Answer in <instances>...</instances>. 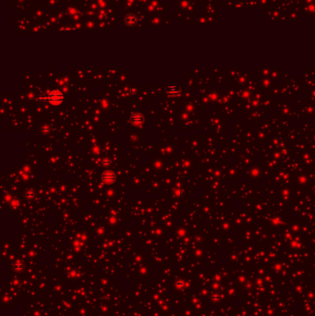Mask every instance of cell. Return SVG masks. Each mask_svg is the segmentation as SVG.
Listing matches in <instances>:
<instances>
[{
  "label": "cell",
  "instance_id": "3957f363",
  "mask_svg": "<svg viewBox=\"0 0 315 316\" xmlns=\"http://www.w3.org/2000/svg\"><path fill=\"white\" fill-rule=\"evenodd\" d=\"M143 121H144L143 116H141V114H139V113H135V114L132 115V116H131V122H132V124L136 125V126H140V125H141V124L143 123Z\"/></svg>",
  "mask_w": 315,
  "mask_h": 316
},
{
  "label": "cell",
  "instance_id": "6da1fadb",
  "mask_svg": "<svg viewBox=\"0 0 315 316\" xmlns=\"http://www.w3.org/2000/svg\"><path fill=\"white\" fill-rule=\"evenodd\" d=\"M47 99L53 104H61L63 102L64 96H63V94L59 91H54V92L50 93L49 94H48Z\"/></svg>",
  "mask_w": 315,
  "mask_h": 316
},
{
  "label": "cell",
  "instance_id": "277c9868",
  "mask_svg": "<svg viewBox=\"0 0 315 316\" xmlns=\"http://www.w3.org/2000/svg\"><path fill=\"white\" fill-rule=\"evenodd\" d=\"M166 93H167V94L169 96H177L179 94V89L176 86H169V87H167L166 88Z\"/></svg>",
  "mask_w": 315,
  "mask_h": 316
},
{
  "label": "cell",
  "instance_id": "7a4b0ae2",
  "mask_svg": "<svg viewBox=\"0 0 315 316\" xmlns=\"http://www.w3.org/2000/svg\"><path fill=\"white\" fill-rule=\"evenodd\" d=\"M116 179V174L113 171L107 170V171H105L102 174V180L106 184H111V183L115 182Z\"/></svg>",
  "mask_w": 315,
  "mask_h": 316
}]
</instances>
